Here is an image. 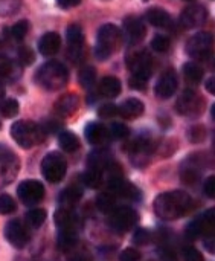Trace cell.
Returning <instances> with one entry per match:
<instances>
[{
  "label": "cell",
  "mask_w": 215,
  "mask_h": 261,
  "mask_svg": "<svg viewBox=\"0 0 215 261\" xmlns=\"http://www.w3.org/2000/svg\"><path fill=\"white\" fill-rule=\"evenodd\" d=\"M84 135H86L87 142L92 144V145H105L110 141L109 128L105 125H102L101 122L87 124V127L84 130Z\"/></svg>",
  "instance_id": "ac0fdd59"
},
{
  "label": "cell",
  "mask_w": 215,
  "mask_h": 261,
  "mask_svg": "<svg viewBox=\"0 0 215 261\" xmlns=\"http://www.w3.org/2000/svg\"><path fill=\"white\" fill-rule=\"evenodd\" d=\"M183 75L188 83L197 84L203 80V69L196 63H186L183 66Z\"/></svg>",
  "instance_id": "4dcf8cb0"
},
{
  "label": "cell",
  "mask_w": 215,
  "mask_h": 261,
  "mask_svg": "<svg viewBox=\"0 0 215 261\" xmlns=\"http://www.w3.org/2000/svg\"><path fill=\"white\" fill-rule=\"evenodd\" d=\"M58 6L63 9H69V8H75L81 3V0H57Z\"/></svg>",
  "instance_id": "f5cc1de1"
},
{
  "label": "cell",
  "mask_w": 215,
  "mask_h": 261,
  "mask_svg": "<svg viewBox=\"0 0 215 261\" xmlns=\"http://www.w3.org/2000/svg\"><path fill=\"white\" fill-rule=\"evenodd\" d=\"M58 142L60 147L66 151V153H75L79 148V139L76 135H73L72 132H63L58 136Z\"/></svg>",
  "instance_id": "4316f807"
},
{
  "label": "cell",
  "mask_w": 215,
  "mask_h": 261,
  "mask_svg": "<svg viewBox=\"0 0 215 261\" xmlns=\"http://www.w3.org/2000/svg\"><path fill=\"white\" fill-rule=\"evenodd\" d=\"M18 110H20V106L12 98H6L0 102V113L5 118H15L18 115Z\"/></svg>",
  "instance_id": "d590c367"
},
{
  "label": "cell",
  "mask_w": 215,
  "mask_h": 261,
  "mask_svg": "<svg viewBox=\"0 0 215 261\" xmlns=\"http://www.w3.org/2000/svg\"><path fill=\"white\" fill-rule=\"evenodd\" d=\"M130 86L136 90H145L147 87V80H142V78H138V76H133L130 80Z\"/></svg>",
  "instance_id": "f907efd6"
},
{
  "label": "cell",
  "mask_w": 215,
  "mask_h": 261,
  "mask_svg": "<svg viewBox=\"0 0 215 261\" xmlns=\"http://www.w3.org/2000/svg\"><path fill=\"white\" fill-rule=\"evenodd\" d=\"M110 226L116 232H128L138 223V213L130 206H119L110 214Z\"/></svg>",
  "instance_id": "ba28073f"
},
{
  "label": "cell",
  "mask_w": 215,
  "mask_h": 261,
  "mask_svg": "<svg viewBox=\"0 0 215 261\" xmlns=\"http://www.w3.org/2000/svg\"><path fill=\"white\" fill-rule=\"evenodd\" d=\"M55 112L60 116H70L76 112V109L79 107V98L75 93H66L63 96L58 98V101L55 102Z\"/></svg>",
  "instance_id": "ffe728a7"
},
{
  "label": "cell",
  "mask_w": 215,
  "mask_h": 261,
  "mask_svg": "<svg viewBox=\"0 0 215 261\" xmlns=\"http://www.w3.org/2000/svg\"><path fill=\"white\" fill-rule=\"evenodd\" d=\"M159 255H160V260L162 261H177L174 252H173L171 249H168V248H164V249L160 251Z\"/></svg>",
  "instance_id": "816d5d0a"
},
{
  "label": "cell",
  "mask_w": 215,
  "mask_h": 261,
  "mask_svg": "<svg viewBox=\"0 0 215 261\" xmlns=\"http://www.w3.org/2000/svg\"><path fill=\"white\" fill-rule=\"evenodd\" d=\"M83 182L89 188H99L102 185V171L96 168H89L83 176Z\"/></svg>",
  "instance_id": "d6a6232c"
},
{
  "label": "cell",
  "mask_w": 215,
  "mask_h": 261,
  "mask_svg": "<svg viewBox=\"0 0 215 261\" xmlns=\"http://www.w3.org/2000/svg\"><path fill=\"white\" fill-rule=\"evenodd\" d=\"M118 109H119V115L125 119H136V118L142 116L145 112L144 102L138 98L125 99L121 106H118Z\"/></svg>",
  "instance_id": "7402d4cb"
},
{
  "label": "cell",
  "mask_w": 215,
  "mask_h": 261,
  "mask_svg": "<svg viewBox=\"0 0 215 261\" xmlns=\"http://www.w3.org/2000/svg\"><path fill=\"white\" fill-rule=\"evenodd\" d=\"M81 197H83L81 188L72 185V187L66 188V190L60 194V203L63 205V208H70V206H73L75 203H78Z\"/></svg>",
  "instance_id": "484cf974"
},
{
  "label": "cell",
  "mask_w": 215,
  "mask_h": 261,
  "mask_svg": "<svg viewBox=\"0 0 215 261\" xmlns=\"http://www.w3.org/2000/svg\"><path fill=\"white\" fill-rule=\"evenodd\" d=\"M53 222L63 231L76 232L78 226H79V219L70 208H60L53 216Z\"/></svg>",
  "instance_id": "d6986e66"
},
{
  "label": "cell",
  "mask_w": 215,
  "mask_h": 261,
  "mask_svg": "<svg viewBox=\"0 0 215 261\" xmlns=\"http://www.w3.org/2000/svg\"><path fill=\"white\" fill-rule=\"evenodd\" d=\"M11 136L21 148H32L44 139V132L37 122L17 121L11 127Z\"/></svg>",
  "instance_id": "277c9868"
},
{
  "label": "cell",
  "mask_w": 215,
  "mask_h": 261,
  "mask_svg": "<svg viewBox=\"0 0 215 261\" xmlns=\"http://www.w3.org/2000/svg\"><path fill=\"white\" fill-rule=\"evenodd\" d=\"M15 200L9 194H0V214L8 216L15 211Z\"/></svg>",
  "instance_id": "60d3db41"
},
{
  "label": "cell",
  "mask_w": 215,
  "mask_h": 261,
  "mask_svg": "<svg viewBox=\"0 0 215 261\" xmlns=\"http://www.w3.org/2000/svg\"><path fill=\"white\" fill-rule=\"evenodd\" d=\"M17 61L20 63V64H23V66H29V64H32L34 63V60H35V57H34V52L31 50V47H28V46H18V49H17Z\"/></svg>",
  "instance_id": "ab89813d"
},
{
  "label": "cell",
  "mask_w": 215,
  "mask_h": 261,
  "mask_svg": "<svg viewBox=\"0 0 215 261\" xmlns=\"http://www.w3.org/2000/svg\"><path fill=\"white\" fill-rule=\"evenodd\" d=\"M18 171H20L18 159L12 153L2 150L0 151V188L9 185L17 177Z\"/></svg>",
  "instance_id": "8fae6325"
},
{
  "label": "cell",
  "mask_w": 215,
  "mask_h": 261,
  "mask_svg": "<svg viewBox=\"0 0 215 261\" xmlns=\"http://www.w3.org/2000/svg\"><path fill=\"white\" fill-rule=\"evenodd\" d=\"M21 8L20 0H0V17H12Z\"/></svg>",
  "instance_id": "8d00e7d4"
},
{
  "label": "cell",
  "mask_w": 215,
  "mask_h": 261,
  "mask_svg": "<svg viewBox=\"0 0 215 261\" xmlns=\"http://www.w3.org/2000/svg\"><path fill=\"white\" fill-rule=\"evenodd\" d=\"M2 49H3V43L0 41V52H2Z\"/></svg>",
  "instance_id": "6f0895ef"
},
{
  "label": "cell",
  "mask_w": 215,
  "mask_h": 261,
  "mask_svg": "<svg viewBox=\"0 0 215 261\" xmlns=\"http://www.w3.org/2000/svg\"><path fill=\"white\" fill-rule=\"evenodd\" d=\"M119 115V109L115 104H104L98 110V116L102 119H113Z\"/></svg>",
  "instance_id": "7bdbcfd3"
},
{
  "label": "cell",
  "mask_w": 215,
  "mask_h": 261,
  "mask_svg": "<svg viewBox=\"0 0 215 261\" xmlns=\"http://www.w3.org/2000/svg\"><path fill=\"white\" fill-rule=\"evenodd\" d=\"M78 81H79V84H81L83 87H86V89L93 87V84H95V81H96V70H95V67H90V66L83 67V69L79 70V73H78Z\"/></svg>",
  "instance_id": "836d02e7"
},
{
  "label": "cell",
  "mask_w": 215,
  "mask_h": 261,
  "mask_svg": "<svg viewBox=\"0 0 215 261\" xmlns=\"http://www.w3.org/2000/svg\"><path fill=\"white\" fill-rule=\"evenodd\" d=\"M147 20L156 28H170L173 24L171 15L162 8H153L147 12Z\"/></svg>",
  "instance_id": "cb8c5ba5"
},
{
  "label": "cell",
  "mask_w": 215,
  "mask_h": 261,
  "mask_svg": "<svg viewBox=\"0 0 215 261\" xmlns=\"http://www.w3.org/2000/svg\"><path fill=\"white\" fill-rule=\"evenodd\" d=\"M203 190H205V194L208 196V197H214L215 196V177L214 176H211V177H208L206 180H205V185H203Z\"/></svg>",
  "instance_id": "681fc988"
},
{
  "label": "cell",
  "mask_w": 215,
  "mask_h": 261,
  "mask_svg": "<svg viewBox=\"0 0 215 261\" xmlns=\"http://www.w3.org/2000/svg\"><path fill=\"white\" fill-rule=\"evenodd\" d=\"M212 35L209 32H199L193 35L186 43V52L197 60H208L212 49Z\"/></svg>",
  "instance_id": "8992f818"
},
{
  "label": "cell",
  "mask_w": 215,
  "mask_h": 261,
  "mask_svg": "<svg viewBox=\"0 0 215 261\" xmlns=\"http://www.w3.org/2000/svg\"><path fill=\"white\" fill-rule=\"evenodd\" d=\"M199 170H196L194 167H188L182 171V180L185 184H196V180L199 179Z\"/></svg>",
  "instance_id": "7dc6e473"
},
{
  "label": "cell",
  "mask_w": 215,
  "mask_h": 261,
  "mask_svg": "<svg viewBox=\"0 0 215 261\" xmlns=\"http://www.w3.org/2000/svg\"><path fill=\"white\" fill-rule=\"evenodd\" d=\"M46 220V211L41 208H34L28 211L26 214V222L31 228H40Z\"/></svg>",
  "instance_id": "e575fe53"
},
{
  "label": "cell",
  "mask_w": 215,
  "mask_h": 261,
  "mask_svg": "<svg viewBox=\"0 0 215 261\" xmlns=\"http://www.w3.org/2000/svg\"><path fill=\"white\" fill-rule=\"evenodd\" d=\"M17 193H18L20 200L24 205L32 206V205H37L38 202L43 200V197H44V187L38 180H24V182H21L18 185Z\"/></svg>",
  "instance_id": "7c38bea8"
},
{
  "label": "cell",
  "mask_w": 215,
  "mask_h": 261,
  "mask_svg": "<svg viewBox=\"0 0 215 261\" xmlns=\"http://www.w3.org/2000/svg\"><path fill=\"white\" fill-rule=\"evenodd\" d=\"M73 261H92V260H90V257H89V255H84V254H83V255H78V257H76Z\"/></svg>",
  "instance_id": "11a10c76"
},
{
  "label": "cell",
  "mask_w": 215,
  "mask_h": 261,
  "mask_svg": "<svg viewBox=\"0 0 215 261\" xmlns=\"http://www.w3.org/2000/svg\"><path fill=\"white\" fill-rule=\"evenodd\" d=\"M96 206L101 213L104 214H112L116 208V197L112 193H104L98 196L96 199Z\"/></svg>",
  "instance_id": "1f68e13d"
},
{
  "label": "cell",
  "mask_w": 215,
  "mask_h": 261,
  "mask_svg": "<svg viewBox=\"0 0 215 261\" xmlns=\"http://www.w3.org/2000/svg\"><path fill=\"white\" fill-rule=\"evenodd\" d=\"M67 164L60 153H49L41 161V174L50 184H58L64 179Z\"/></svg>",
  "instance_id": "5b68a950"
},
{
  "label": "cell",
  "mask_w": 215,
  "mask_h": 261,
  "mask_svg": "<svg viewBox=\"0 0 215 261\" xmlns=\"http://www.w3.org/2000/svg\"><path fill=\"white\" fill-rule=\"evenodd\" d=\"M133 242L139 246H147L151 242V232L145 228H139L133 236Z\"/></svg>",
  "instance_id": "ee69618b"
},
{
  "label": "cell",
  "mask_w": 215,
  "mask_h": 261,
  "mask_svg": "<svg viewBox=\"0 0 215 261\" xmlns=\"http://www.w3.org/2000/svg\"><path fill=\"white\" fill-rule=\"evenodd\" d=\"M193 208V199L185 191L162 193L154 200V213L162 220H177Z\"/></svg>",
  "instance_id": "6da1fadb"
},
{
  "label": "cell",
  "mask_w": 215,
  "mask_h": 261,
  "mask_svg": "<svg viewBox=\"0 0 215 261\" xmlns=\"http://www.w3.org/2000/svg\"><path fill=\"white\" fill-rule=\"evenodd\" d=\"M119 260L121 261H139L141 260V252L135 248H128V249H124L119 255Z\"/></svg>",
  "instance_id": "c3c4849f"
},
{
  "label": "cell",
  "mask_w": 215,
  "mask_h": 261,
  "mask_svg": "<svg viewBox=\"0 0 215 261\" xmlns=\"http://www.w3.org/2000/svg\"><path fill=\"white\" fill-rule=\"evenodd\" d=\"M5 237L17 249L24 248L29 243V232L20 220H9L5 226Z\"/></svg>",
  "instance_id": "5bb4252c"
},
{
  "label": "cell",
  "mask_w": 215,
  "mask_h": 261,
  "mask_svg": "<svg viewBox=\"0 0 215 261\" xmlns=\"http://www.w3.org/2000/svg\"><path fill=\"white\" fill-rule=\"evenodd\" d=\"M109 193H112L115 197H122L128 200H139L141 191L130 182L124 180L122 176L109 177Z\"/></svg>",
  "instance_id": "4fadbf2b"
},
{
  "label": "cell",
  "mask_w": 215,
  "mask_h": 261,
  "mask_svg": "<svg viewBox=\"0 0 215 261\" xmlns=\"http://www.w3.org/2000/svg\"><path fill=\"white\" fill-rule=\"evenodd\" d=\"M186 2H193V0H186Z\"/></svg>",
  "instance_id": "680465c9"
},
{
  "label": "cell",
  "mask_w": 215,
  "mask_h": 261,
  "mask_svg": "<svg viewBox=\"0 0 215 261\" xmlns=\"http://www.w3.org/2000/svg\"><path fill=\"white\" fill-rule=\"evenodd\" d=\"M109 133H110V138H113V139H125V138H128L130 130L127 125H124L121 122H115V124H112Z\"/></svg>",
  "instance_id": "b9f144b4"
},
{
  "label": "cell",
  "mask_w": 215,
  "mask_h": 261,
  "mask_svg": "<svg viewBox=\"0 0 215 261\" xmlns=\"http://www.w3.org/2000/svg\"><path fill=\"white\" fill-rule=\"evenodd\" d=\"M35 80H37L38 86H41L43 89L55 92V90L63 89L67 84L69 72L64 64H61L58 61H49L38 69Z\"/></svg>",
  "instance_id": "7a4b0ae2"
},
{
  "label": "cell",
  "mask_w": 215,
  "mask_h": 261,
  "mask_svg": "<svg viewBox=\"0 0 215 261\" xmlns=\"http://www.w3.org/2000/svg\"><path fill=\"white\" fill-rule=\"evenodd\" d=\"M66 38L70 47H83L84 43V34L79 24H70L66 29Z\"/></svg>",
  "instance_id": "f1b7e54d"
},
{
  "label": "cell",
  "mask_w": 215,
  "mask_h": 261,
  "mask_svg": "<svg viewBox=\"0 0 215 261\" xmlns=\"http://www.w3.org/2000/svg\"><path fill=\"white\" fill-rule=\"evenodd\" d=\"M177 86H179L177 73L173 69H168L167 72L162 73V76L159 78V81L156 84V95L160 99H168L176 93Z\"/></svg>",
  "instance_id": "9a60e30c"
},
{
  "label": "cell",
  "mask_w": 215,
  "mask_h": 261,
  "mask_svg": "<svg viewBox=\"0 0 215 261\" xmlns=\"http://www.w3.org/2000/svg\"><path fill=\"white\" fill-rule=\"evenodd\" d=\"M57 245H58V248H60L63 252H70V251L76 246V232L60 229Z\"/></svg>",
  "instance_id": "83f0119b"
},
{
  "label": "cell",
  "mask_w": 215,
  "mask_h": 261,
  "mask_svg": "<svg viewBox=\"0 0 215 261\" xmlns=\"http://www.w3.org/2000/svg\"><path fill=\"white\" fill-rule=\"evenodd\" d=\"M208 18V11L202 5H191L183 9L180 15V23L185 28H197L202 26Z\"/></svg>",
  "instance_id": "2e32d148"
},
{
  "label": "cell",
  "mask_w": 215,
  "mask_h": 261,
  "mask_svg": "<svg viewBox=\"0 0 215 261\" xmlns=\"http://www.w3.org/2000/svg\"><path fill=\"white\" fill-rule=\"evenodd\" d=\"M2 96H3V86H2V83H0V99H2Z\"/></svg>",
  "instance_id": "9f6ffc18"
},
{
  "label": "cell",
  "mask_w": 215,
  "mask_h": 261,
  "mask_svg": "<svg viewBox=\"0 0 215 261\" xmlns=\"http://www.w3.org/2000/svg\"><path fill=\"white\" fill-rule=\"evenodd\" d=\"M124 32H125L127 38L130 40V43L136 44V43L144 40L147 29H145V24L142 23V20L139 17L130 15L124 20Z\"/></svg>",
  "instance_id": "e0dca14e"
},
{
  "label": "cell",
  "mask_w": 215,
  "mask_h": 261,
  "mask_svg": "<svg viewBox=\"0 0 215 261\" xmlns=\"http://www.w3.org/2000/svg\"><path fill=\"white\" fill-rule=\"evenodd\" d=\"M21 75V67L18 61L0 57V78L6 81H15Z\"/></svg>",
  "instance_id": "603a6c76"
},
{
  "label": "cell",
  "mask_w": 215,
  "mask_h": 261,
  "mask_svg": "<svg viewBox=\"0 0 215 261\" xmlns=\"http://www.w3.org/2000/svg\"><path fill=\"white\" fill-rule=\"evenodd\" d=\"M28 31H29V23H28V20H20V21H17V23L11 28V37L20 41V40H23V38L26 37Z\"/></svg>",
  "instance_id": "f35d334b"
},
{
  "label": "cell",
  "mask_w": 215,
  "mask_h": 261,
  "mask_svg": "<svg viewBox=\"0 0 215 261\" xmlns=\"http://www.w3.org/2000/svg\"><path fill=\"white\" fill-rule=\"evenodd\" d=\"M183 257H185V261H205L200 251H197L194 246H185L183 248Z\"/></svg>",
  "instance_id": "bcb514c9"
},
{
  "label": "cell",
  "mask_w": 215,
  "mask_h": 261,
  "mask_svg": "<svg viewBox=\"0 0 215 261\" xmlns=\"http://www.w3.org/2000/svg\"><path fill=\"white\" fill-rule=\"evenodd\" d=\"M188 138H190V141L194 142V144L202 142V141L206 138V130H205V127H203V125H194V127H191V128H190V133H188Z\"/></svg>",
  "instance_id": "f6af8a7d"
},
{
  "label": "cell",
  "mask_w": 215,
  "mask_h": 261,
  "mask_svg": "<svg viewBox=\"0 0 215 261\" xmlns=\"http://www.w3.org/2000/svg\"><path fill=\"white\" fill-rule=\"evenodd\" d=\"M170 46H171V40H170L167 35L159 34V35H156V37L151 40V47H153V50H156V52H160V54L168 52V50H170Z\"/></svg>",
  "instance_id": "74e56055"
},
{
  "label": "cell",
  "mask_w": 215,
  "mask_h": 261,
  "mask_svg": "<svg viewBox=\"0 0 215 261\" xmlns=\"http://www.w3.org/2000/svg\"><path fill=\"white\" fill-rule=\"evenodd\" d=\"M61 46V38L57 32H46L40 40H38V50L44 57H52L60 50Z\"/></svg>",
  "instance_id": "44dd1931"
},
{
  "label": "cell",
  "mask_w": 215,
  "mask_h": 261,
  "mask_svg": "<svg viewBox=\"0 0 215 261\" xmlns=\"http://www.w3.org/2000/svg\"><path fill=\"white\" fill-rule=\"evenodd\" d=\"M122 90V84L116 76H105L99 83V93L107 98H116Z\"/></svg>",
  "instance_id": "d4e9b609"
},
{
  "label": "cell",
  "mask_w": 215,
  "mask_h": 261,
  "mask_svg": "<svg viewBox=\"0 0 215 261\" xmlns=\"http://www.w3.org/2000/svg\"><path fill=\"white\" fill-rule=\"evenodd\" d=\"M122 44L121 29L112 23L102 24L98 31V41L95 47V55L98 60H107L113 52H116Z\"/></svg>",
  "instance_id": "3957f363"
},
{
  "label": "cell",
  "mask_w": 215,
  "mask_h": 261,
  "mask_svg": "<svg viewBox=\"0 0 215 261\" xmlns=\"http://www.w3.org/2000/svg\"><path fill=\"white\" fill-rule=\"evenodd\" d=\"M112 162L109 153L105 151H93L89 158V168H96L99 171H105L107 165Z\"/></svg>",
  "instance_id": "f546056e"
},
{
  "label": "cell",
  "mask_w": 215,
  "mask_h": 261,
  "mask_svg": "<svg viewBox=\"0 0 215 261\" xmlns=\"http://www.w3.org/2000/svg\"><path fill=\"white\" fill-rule=\"evenodd\" d=\"M127 64L133 72V76L148 80L153 73V58L147 50H136L128 55Z\"/></svg>",
  "instance_id": "52a82bcc"
},
{
  "label": "cell",
  "mask_w": 215,
  "mask_h": 261,
  "mask_svg": "<svg viewBox=\"0 0 215 261\" xmlns=\"http://www.w3.org/2000/svg\"><path fill=\"white\" fill-rule=\"evenodd\" d=\"M186 236L191 240L199 239V237H205V239L212 237L214 236V210H209L199 219L193 220L186 228Z\"/></svg>",
  "instance_id": "9c48e42d"
},
{
  "label": "cell",
  "mask_w": 215,
  "mask_h": 261,
  "mask_svg": "<svg viewBox=\"0 0 215 261\" xmlns=\"http://www.w3.org/2000/svg\"><path fill=\"white\" fill-rule=\"evenodd\" d=\"M206 89L209 93H215V80L214 78H209L208 83H206Z\"/></svg>",
  "instance_id": "db71d44e"
},
{
  "label": "cell",
  "mask_w": 215,
  "mask_h": 261,
  "mask_svg": "<svg viewBox=\"0 0 215 261\" xmlns=\"http://www.w3.org/2000/svg\"><path fill=\"white\" fill-rule=\"evenodd\" d=\"M176 110L183 116H199L203 112V99L194 90H185L177 98Z\"/></svg>",
  "instance_id": "30bf717a"
}]
</instances>
